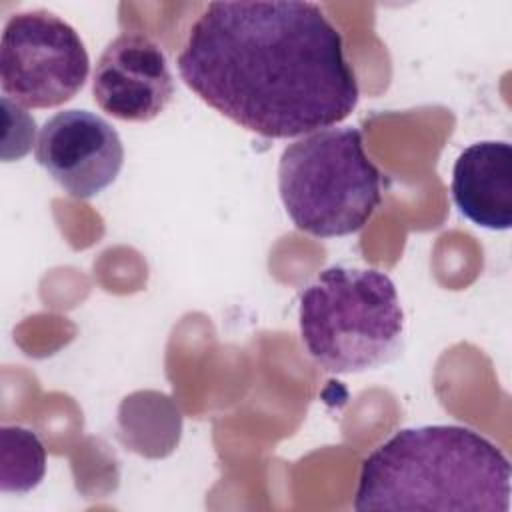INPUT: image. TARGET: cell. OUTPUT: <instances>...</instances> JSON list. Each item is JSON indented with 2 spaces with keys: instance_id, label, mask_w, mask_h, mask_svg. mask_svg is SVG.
<instances>
[{
  "instance_id": "cell-3",
  "label": "cell",
  "mask_w": 512,
  "mask_h": 512,
  "mask_svg": "<svg viewBox=\"0 0 512 512\" xmlns=\"http://www.w3.org/2000/svg\"><path fill=\"white\" fill-rule=\"evenodd\" d=\"M298 324L310 358L332 374L380 368L404 348L396 286L376 268L322 270L300 296Z\"/></svg>"
},
{
  "instance_id": "cell-9",
  "label": "cell",
  "mask_w": 512,
  "mask_h": 512,
  "mask_svg": "<svg viewBox=\"0 0 512 512\" xmlns=\"http://www.w3.org/2000/svg\"><path fill=\"white\" fill-rule=\"evenodd\" d=\"M46 474V448L36 432L24 426L0 428V490L26 494Z\"/></svg>"
},
{
  "instance_id": "cell-7",
  "label": "cell",
  "mask_w": 512,
  "mask_h": 512,
  "mask_svg": "<svg viewBox=\"0 0 512 512\" xmlns=\"http://www.w3.org/2000/svg\"><path fill=\"white\" fill-rule=\"evenodd\" d=\"M92 94L118 120H154L174 96V76L160 44L142 32L118 34L96 62Z\"/></svg>"
},
{
  "instance_id": "cell-8",
  "label": "cell",
  "mask_w": 512,
  "mask_h": 512,
  "mask_svg": "<svg viewBox=\"0 0 512 512\" xmlns=\"http://www.w3.org/2000/svg\"><path fill=\"white\" fill-rule=\"evenodd\" d=\"M452 200L472 224L488 230L512 226V146L502 140L474 142L452 168Z\"/></svg>"
},
{
  "instance_id": "cell-5",
  "label": "cell",
  "mask_w": 512,
  "mask_h": 512,
  "mask_svg": "<svg viewBox=\"0 0 512 512\" xmlns=\"http://www.w3.org/2000/svg\"><path fill=\"white\" fill-rule=\"evenodd\" d=\"M90 58L80 34L50 10L12 14L0 40V84L24 108H54L86 84Z\"/></svg>"
},
{
  "instance_id": "cell-2",
  "label": "cell",
  "mask_w": 512,
  "mask_h": 512,
  "mask_svg": "<svg viewBox=\"0 0 512 512\" xmlns=\"http://www.w3.org/2000/svg\"><path fill=\"white\" fill-rule=\"evenodd\" d=\"M510 480L506 454L472 428H402L362 462L354 510L508 512Z\"/></svg>"
},
{
  "instance_id": "cell-6",
  "label": "cell",
  "mask_w": 512,
  "mask_h": 512,
  "mask_svg": "<svg viewBox=\"0 0 512 512\" xmlns=\"http://www.w3.org/2000/svg\"><path fill=\"white\" fill-rule=\"evenodd\" d=\"M36 162L70 196L88 200L120 174L124 146L108 120L88 110H62L38 132Z\"/></svg>"
},
{
  "instance_id": "cell-1",
  "label": "cell",
  "mask_w": 512,
  "mask_h": 512,
  "mask_svg": "<svg viewBox=\"0 0 512 512\" xmlns=\"http://www.w3.org/2000/svg\"><path fill=\"white\" fill-rule=\"evenodd\" d=\"M176 64L200 100L266 138L330 128L360 96L342 36L316 2H210Z\"/></svg>"
},
{
  "instance_id": "cell-4",
  "label": "cell",
  "mask_w": 512,
  "mask_h": 512,
  "mask_svg": "<svg viewBox=\"0 0 512 512\" xmlns=\"http://www.w3.org/2000/svg\"><path fill=\"white\" fill-rule=\"evenodd\" d=\"M380 170L354 126L324 128L282 150L278 192L294 226L316 238H336L368 224L382 200Z\"/></svg>"
}]
</instances>
